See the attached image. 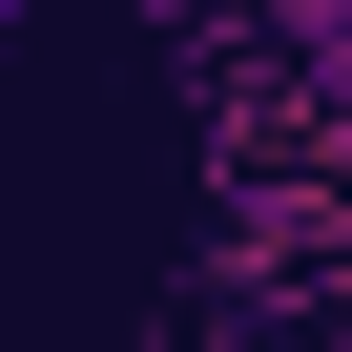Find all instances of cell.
Instances as JSON below:
<instances>
[{
    "mask_svg": "<svg viewBox=\"0 0 352 352\" xmlns=\"http://www.w3.org/2000/svg\"><path fill=\"white\" fill-rule=\"evenodd\" d=\"M21 21H42V0H0V63H21Z\"/></svg>",
    "mask_w": 352,
    "mask_h": 352,
    "instance_id": "1",
    "label": "cell"
}]
</instances>
